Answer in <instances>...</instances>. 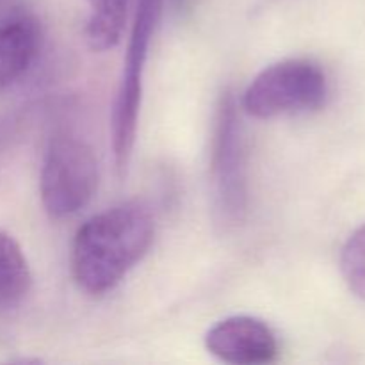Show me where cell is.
<instances>
[{
    "label": "cell",
    "mask_w": 365,
    "mask_h": 365,
    "mask_svg": "<svg viewBox=\"0 0 365 365\" xmlns=\"http://www.w3.org/2000/svg\"><path fill=\"white\" fill-rule=\"evenodd\" d=\"M328 96L327 75L312 61L287 59L264 68L246 88L242 107L259 120L317 110Z\"/></svg>",
    "instance_id": "3"
},
{
    "label": "cell",
    "mask_w": 365,
    "mask_h": 365,
    "mask_svg": "<svg viewBox=\"0 0 365 365\" xmlns=\"http://www.w3.org/2000/svg\"><path fill=\"white\" fill-rule=\"evenodd\" d=\"M163 14V0H138L134 24H132L128 48L125 53L123 71L118 86L113 107V152L114 164L120 177L128 170L132 150L135 145L139 110L143 98V78L153 32Z\"/></svg>",
    "instance_id": "2"
},
{
    "label": "cell",
    "mask_w": 365,
    "mask_h": 365,
    "mask_svg": "<svg viewBox=\"0 0 365 365\" xmlns=\"http://www.w3.org/2000/svg\"><path fill=\"white\" fill-rule=\"evenodd\" d=\"M241 121L234 96L221 100L216 120L212 150V192L214 210L220 223L237 225L245 220L248 207L245 152H242Z\"/></svg>",
    "instance_id": "5"
},
{
    "label": "cell",
    "mask_w": 365,
    "mask_h": 365,
    "mask_svg": "<svg viewBox=\"0 0 365 365\" xmlns=\"http://www.w3.org/2000/svg\"><path fill=\"white\" fill-rule=\"evenodd\" d=\"M341 271L353 294L365 299V225L342 248Z\"/></svg>",
    "instance_id": "9"
},
{
    "label": "cell",
    "mask_w": 365,
    "mask_h": 365,
    "mask_svg": "<svg viewBox=\"0 0 365 365\" xmlns=\"http://www.w3.org/2000/svg\"><path fill=\"white\" fill-rule=\"evenodd\" d=\"M31 285L32 274L20 245L13 235L0 230V310L20 305Z\"/></svg>",
    "instance_id": "8"
},
{
    "label": "cell",
    "mask_w": 365,
    "mask_h": 365,
    "mask_svg": "<svg viewBox=\"0 0 365 365\" xmlns=\"http://www.w3.org/2000/svg\"><path fill=\"white\" fill-rule=\"evenodd\" d=\"M41 43V25L31 14H16L0 24V91L27 73Z\"/></svg>",
    "instance_id": "7"
},
{
    "label": "cell",
    "mask_w": 365,
    "mask_h": 365,
    "mask_svg": "<svg viewBox=\"0 0 365 365\" xmlns=\"http://www.w3.org/2000/svg\"><path fill=\"white\" fill-rule=\"evenodd\" d=\"M98 185V164L93 148L77 135H57L43 159L39 192L50 217L77 214L91 202Z\"/></svg>",
    "instance_id": "4"
},
{
    "label": "cell",
    "mask_w": 365,
    "mask_h": 365,
    "mask_svg": "<svg viewBox=\"0 0 365 365\" xmlns=\"http://www.w3.org/2000/svg\"><path fill=\"white\" fill-rule=\"evenodd\" d=\"M155 234L148 207L127 202L89 217L73 239L71 269L89 294H106L141 262Z\"/></svg>",
    "instance_id": "1"
},
{
    "label": "cell",
    "mask_w": 365,
    "mask_h": 365,
    "mask_svg": "<svg viewBox=\"0 0 365 365\" xmlns=\"http://www.w3.org/2000/svg\"><path fill=\"white\" fill-rule=\"evenodd\" d=\"M205 348L221 362L235 365L271 364L280 351L274 331L250 316H232L214 324L205 335Z\"/></svg>",
    "instance_id": "6"
},
{
    "label": "cell",
    "mask_w": 365,
    "mask_h": 365,
    "mask_svg": "<svg viewBox=\"0 0 365 365\" xmlns=\"http://www.w3.org/2000/svg\"><path fill=\"white\" fill-rule=\"evenodd\" d=\"M173 2L177 4L178 7H185V6H187V2H189V0H173Z\"/></svg>",
    "instance_id": "10"
}]
</instances>
